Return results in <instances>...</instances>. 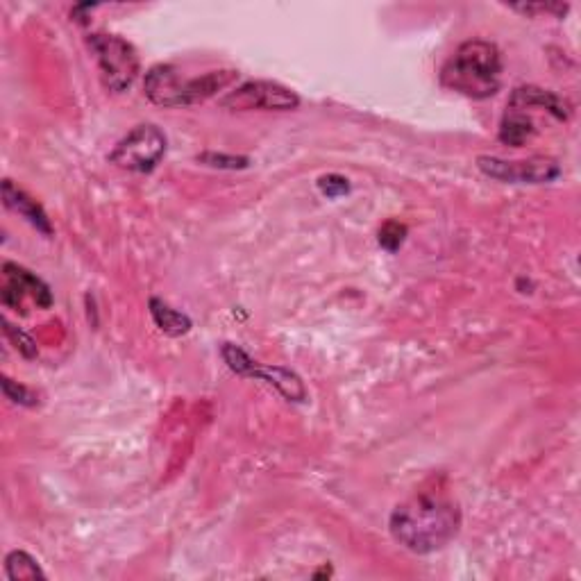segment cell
<instances>
[{"label": "cell", "mask_w": 581, "mask_h": 581, "mask_svg": "<svg viewBox=\"0 0 581 581\" xmlns=\"http://www.w3.org/2000/svg\"><path fill=\"white\" fill-rule=\"evenodd\" d=\"M198 162L214 166V168H232V171H237V168H246L250 164V159L248 157H227V155L205 153V155L198 157Z\"/></svg>", "instance_id": "obj_18"}, {"label": "cell", "mask_w": 581, "mask_h": 581, "mask_svg": "<svg viewBox=\"0 0 581 581\" xmlns=\"http://www.w3.org/2000/svg\"><path fill=\"white\" fill-rule=\"evenodd\" d=\"M182 73L171 64H157L146 73L143 91L150 103L159 107H184L182 96Z\"/></svg>", "instance_id": "obj_8"}, {"label": "cell", "mask_w": 581, "mask_h": 581, "mask_svg": "<svg viewBox=\"0 0 581 581\" xmlns=\"http://www.w3.org/2000/svg\"><path fill=\"white\" fill-rule=\"evenodd\" d=\"M534 134H536V125L532 119H529L527 112L509 107V112L504 114V119L500 123V134H498L504 146L520 148V146H525Z\"/></svg>", "instance_id": "obj_12"}, {"label": "cell", "mask_w": 581, "mask_h": 581, "mask_svg": "<svg viewBox=\"0 0 581 581\" xmlns=\"http://www.w3.org/2000/svg\"><path fill=\"white\" fill-rule=\"evenodd\" d=\"M477 168L486 178L511 182V184H545L557 180L561 166L550 157L520 159V162H507L500 157H477Z\"/></svg>", "instance_id": "obj_6"}, {"label": "cell", "mask_w": 581, "mask_h": 581, "mask_svg": "<svg viewBox=\"0 0 581 581\" xmlns=\"http://www.w3.org/2000/svg\"><path fill=\"white\" fill-rule=\"evenodd\" d=\"M318 189H321L327 198H339L343 193L350 191V184L341 175H323L318 180Z\"/></svg>", "instance_id": "obj_19"}, {"label": "cell", "mask_w": 581, "mask_h": 581, "mask_svg": "<svg viewBox=\"0 0 581 581\" xmlns=\"http://www.w3.org/2000/svg\"><path fill=\"white\" fill-rule=\"evenodd\" d=\"M89 48L96 55L100 78L112 94H123L137 82L141 62L130 41L96 32V35H89Z\"/></svg>", "instance_id": "obj_3"}, {"label": "cell", "mask_w": 581, "mask_h": 581, "mask_svg": "<svg viewBox=\"0 0 581 581\" xmlns=\"http://www.w3.org/2000/svg\"><path fill=\"white\" fill-rule=\"evenodd\" d=\"M3 200L12 212L21 214L25 221H28L32 227H37L41 234H46V237L53 234V225H50V218L44 212V207H41L35 198H30L23 189L14 187L12 180L3 182Z\"/></svg>", "instance_id": "obj_9"}, {"label": "cell", "mask_w": 581, "mask_h": 581, "mask_svg": "<svg viewBox=\"0 0 581 581\" xmlns=\"http://www.w3.org/2000/svg\"><path fill=\"white\" fill-rule=\"evenodd\" d=\"M445 89L473 100L491 98L502 84L500 48L484 39H470L457 48L441 71Z\"/></svg>", "instance_id": "obj_2"}, {"label": "cell", "mask_w": 581, "mask_h": 581, "mask_svg": "<svg viewBox=\"0 0 581 581\" xmlns=\"http://www.w3.org/2000/svg\"><path fill=\"white\" fill-rule=\"evenodd\" d=\"M407 225L400 221H386L380 230V246L389 252H398L407 239Z\"/></svg>", "instance_id": "obj_15"}, {"label": "cell", "mask_w": 581, "mask_h": 581, "mask_svg": "<svg viewBox=\"0 0 581 581\" xmlns=\"http://www.w3.org/2000/svg\"><path fill=\"white\" fill-rule=\"evenodd\" d=\"M3 391H5L7 400H12L16 404H23V407H35V404H37V395L32 393L30 389H25V386L12 382L10 377H3Z\"/></svg>", "instance_id": "obj_16"}, {"label": "cell", "mask_w": 581, "mask_h": 581, "mask_svg": "<svg viewBox=\"0 0 581 581\" xmlns=\"http://www.w3.org/2000/svg\"><path fill=\"white\" fill-rule=\"evenodd\" d=\"M3 271H5V277H7V284H10L12 289L19 291L21 298L30 296L32 300L37 302L39 307H44V309L53 305V293H50L48 284L41 282L37 275H32L30 271H25V268L19 266V264H12V261H7Z\"/></svg>", "instance_id": "obj_11"}, {"label": "cell", "mask_w": 581, "mask_h": 581, "mask_svg": "<svg viewBox=\"0 0 581 581\" xmlns=\"http://www.w3.org/2000/svg\"><path fill=\"white\" fill-rule=\"evenodd\" d=\"M223 359L227 361V366H230L234 373L246 375V377H259V380L273 384L277 391L284 393L286 398L293 402L305 400V386H302L300 377L296 373H291V370L280 368V366H275V368L259 366L257 361H252L246 352L232 343L223 345Z\"/></svg>", "instance_id": "obj_7"}, {"label": "cell", "mask_w": 581, "mask_h": 581, "mask_svg": "<svg viewBox=\"0 0 581 581\" xmlns=\"http://www.w3.org/2000/svg\"><path fill=\"white\" fill-rule=\"evenodd\" d=\"M150 316H153L155 325L168 336H184L191 330V318L182 311L166 305L164 300L150 298Z\"/></svg>", "instance_id": "obj_13"}, {"label": "cell", "mask_w": 581, "mask_h": 581, "mask_svg": "<svg viewBox=\"0 0 581 581\" xmlns=\"http://www.w3.org/2000/svg\"><path fill=\"white\" fill-rule=\"evenodd\" d=\"M5 572H7V579H12V581L46 579L44 570L39 568V563L32 559L28 552H23V550H14V552L7 554Z\"/></svg>", "instance_id": "obj_14"}, {"label": "cell", "mask_w": 581, "mask_h": 581, "mask_svg": "<svg viewBox=\"0 0 581 581\" xmlns=\"http://www.w3.org/2000/svg\"><path fill=\"white\" fill-rule=\"evenodd\" d=\"M459 529V504L443 493H418L391 513L393 538L414 554L443 550Z\"/></svg>", "instance_id": "obj_1"}, {"label": "cell", "mask_w": 581, "mask_h": 581, "mask_svg": "<svg viewBox=\"0 0 581 581\" xmlns=\"http://www.w3.org/2000/svg\"><path fill=\"white\" fill-rule=\"evenodd\" d=\"M509 107L522 109V112L532 107H541L552 116H557L559 121H568V116H570V105L566 103V100L559 98L554 91H547L541 87H518L511 94Z\"/></svg>", "instance_id": "obj_10"}, {"label": "cell", "mask_w": 581, "mask_h": 581, "mask_svg": "<svg viewBox=\"0 0 581 581\" xmlns=\"http://www.w3.org/2000/svg\"><path fill=\"white\" fill-rule=\"evenodd\" d=\"M298 105L300 96L296 91L268 80L241 84L221 100V107L232 109V112H252V109H259V112H291Z\"/></svg>", "instance_id": "obj_5"}, {"label": "cell", "mask_w": 581, "mask_h": 581, "mask_svg": "<svg viewBox=\"0 0 581 581\" xmlns=\"http://www.w3.org/2000/svg\"><path fill=\"white\" fill-rule=\"evenodd\" d=\"M3 325H5V334L10 336V339L16 343V350H19L25 359H35L37 357L35 341H32L28 334H23L21 330H16V327H12L7 321H3Z\"/></svg>", "instance_id": "obj_17"}, {"label": "cell", "mask_w": 581, "mask_h": 581, "mask_svg": "<svg viewBox=\"0 0 581 581\" xmlns=\"http://www.w3.org/2000/svg\"><path fill=\"white\" fill-rule=\"evenodd\" d=\"M166 146V134L157 125L141 123L116 143L112 155H109V162L123 168V171L150 173L164 159Z\"/></svg>", "instance_id": "obj_4"}]
</instances>
